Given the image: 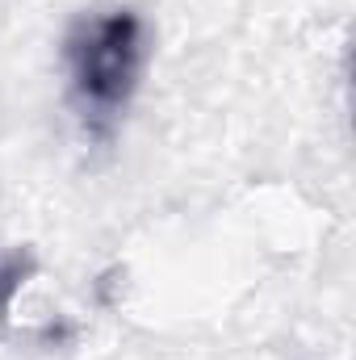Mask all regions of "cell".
<instances>
[{
	"label": "cell",
	"mask_w": 356,
	"mask_h": 360,
	"mask_svg": "<svg viewBox=\"0 0 356 360\" xmlns=\"http://www.w3.org/2000/svg\"><path fill=\"white\" fill-rule=\"evenodd\" d=\"M72 92L96 134H105L130 105L143 68V25L130 8H113L76 25L68 38Z\"/></svg>",
	"instance_id": "cell-1"
},
{
	"label": "cell",
	"mask_w": 356,
	"mask_h": 360,
	"mask_svg": "<svg viewBox=\"0 0 356 360\" xmlns=\"http://www.w3.org/2000/svg\"><path fill=\"white\" fill-rule=\"evenodd\" d=\"M30 272H34L30 252H4L0 256V319L8 314V306H13V297H17V289L25 285Z\"/></svg>",
	"instance_id": "cell-2"
}]
</instances>
